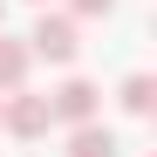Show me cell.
<instances>
[{"label":"cell","mask_w":157,"mask_h":157,"mask_svg":"<svg viewBox=\"0 0 157 157\" xmlns=\"http://www.w3.org/2000/svg\"><path fill=\"white\" fill-rule=\"evenodd\" d=\"M28 68H34V55H28V34H0V96L28 82Z\"/></svg>","instance_id":"cell-5"},{"label":"cell","mask_w":157,"mask_h":157,"mask_svg":"<svg viewBox=\"0 0 157 157\" xmlns=\"http://www.w3.org/2000/svg\"><path fill=\"white\" fill-rule=\"evenodd\" d=\"M0 21H7V0H0Z\"/></svg>","instance_id":"cell-8"},{"label":"cell","mask_w":157,"mask_h":157,"mask_svg":"<svg viewBox=\"0 0 157 157\" xmlns=\"http://www.w3.org/2000/svg\"><path fill=\"white\" fill-rule=\"evenodd\" d=\"M68 14H75V21H109L116 0H68Z\"/></svg>","instance_id":"cell-7"},{"label":"cell","mask_w":157,"mask_h":157,"mask_svg":"<svg viewBox=\"0 0 157 157\" xmlns=\"http://www.w3.org/2000/svg\"><path fill=\"white\" fill-rule=\"evenodd\" d=\"M68 157H123V137H116V130L109 123H68Z\"/></svg>","instance_id":"cell-4"},{"label":"cell","mask_w":157,"mask_h":157,"mask_svg":"<svg viewBox=\"0 0 157 157\" xmlns=\"http://www.w3.org/2000/svg\"><path fill=\"white\" fill-rule=\"evenodd\" d=\"M116 102H123L130 116H150V109H157V82H150L144 68H137V75H123V89H116Z\"/></svg>","instance_id":"cell-6"},{"label":"cell","mask_w":157,"mask_h":157,"mask_svg":"<svg viewBox=\"0 0 157 157\" xmlns=\"http://www.w3.org/2000/svg\"><path fill=\"white\" fill-rule=\"evenodd\" d=\"M48 123H55V116H48V96H28V82L0 96V130H7V137L34 144V137H48Z\"/></svg>","instance_id":"cell-2"},{"label":"cell","mask_w":157,"mask_h":157,"mask_svg":"<svg viewBox=\"0 0 157 157\" xmlns=\"http://www.w3.org/2000/svg\"><path fill=\"white\" fill-rule=\"evenodd\" d=\"M96 109H102V89L89 82V75H68V82L48 96V116H55V123H89Z\"/></svg>","instance_id":"cell-3"},{"label":"cell","mask_w":157,"mask_h":157,"mask_svg":"<svg viewBox=\"0 0 157 157\" xmlns=\"http://www.w3.org/2000/svg\"><path fill=\"white\" fill-rule=\"evenodd\" d=\"M34 7H48V0H34Z\"/></svg>","instance_id":"cell-9"},{"label":"cell","mask_w":157,"mask_h":157,"mask_svg":"<svg viewBox=\"0 0 157 157\" xmlns=\"http://www.w3.org/2000/svg\"><path fill=\"white\" fill-rule=\"evenodd\" d=\"M75 48H82V21H75V14H48V7H41L34 34H28V55H41V62L68 68V62H75Z\"/></svg>","instance_id":"cell-1"}]
</instances>
